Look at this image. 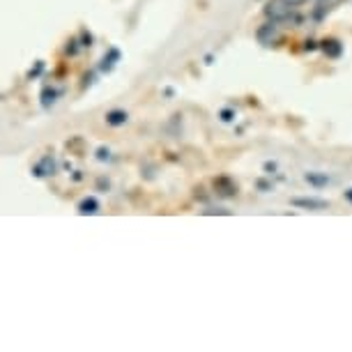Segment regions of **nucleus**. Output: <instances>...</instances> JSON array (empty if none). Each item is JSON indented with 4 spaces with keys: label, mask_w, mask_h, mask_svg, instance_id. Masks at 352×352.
Returning a JSON list of instances; mask_svg holds the SVG:
<instances>
[{
    "label": "nucleus",
    "mask_w": 352,
    "mask_h": 352,
    "mask_svg": "<svg viewBox=\"0 0 352 352\" xmlns=\"http://www.w3.org/2000/svg\"><path fill=\"white\" fill-rule=\"evenodd\" d=\"M292 10L295 8H290L285 0H267V5H265V16L274 23H281V21H288Z\"/></svg>",
    "instance_id": "f257e3e1"
},
{
    "label": "nucleus",
    "mask_w": 352,
    "mask_h": 352,
    "mask_svg": "<svg viewBox=\"0 0 352 352\" xmlns=\"http://www.w3.org/2000/svg\"><path fill=\"white\" fill-rule=\"evenodd\" d=\"M256 37H258V42H261L263 46H272L278 39V25L274 21L261 25L258 32H256Z\"/></svg>",
    "instance_id": "f03ea898"
},
{
    "label": "nucleus",
    "mask_w": 352,
    "mask_h": 352,
    "mask_svg": "<svg viewBox=\"0 0 352 352\" xmlns=\"http://www.w3.org/2000/svg\"><path fill=\"white\" fill-rule=\"evenodd\" d=\"M78 42H76V39H72V42H69V46H67V53H69V56H76V51H78V46H76Z\"/></svg>",
    "instance_id": "f8f14e48"
},
{
    "label": "nucleus",
    "mask_w": 352,
    "mask_h": 352,
    "mask_svg": "<svg viewBox=\"0 0 352 352\" xmlns=\"http://www.w3.org/2000/svg\"><path fill=\"white\" fill-rule=\"evenodd\" d=\"M214 189H217L221 196H232V194H237V187L228 180V177H219V180H214Z\"/></svg>",
    "instance_id": "0eeeda50"
},
{
    "label": "nucleus",
    "mask_w": 352,
    "mask_h": 352,
    "mask_svg": "<svg viewBox=\"0 0 352 352\" xmlns=\"http://www.w3.org/2000/svg\"><path fill=\"white\" fill-rule=\"evenodd\" d=\"M232 118H235V113H232V111H228V109L221 111V120H223V122H230Z\"/></svg>",
    "instance_id": "9b49d317"
},
{
    "label": "nucleus",
    "mask_w": 352,
    "mask_h": 352,
    "mask_svg": "<svg viewBox=\"0 0 352 352\" xmlns=\"http://www.w3.org/2000/svg\"><path fill=\"white\" fill-rule=\"evenodd\" d=\"M97 155H99V159H109V150L99 148V152H97Z\"/></svg>",
    "instance_id": "dca6fc26"
},
{
    "label": "nucleus",
    "mask_w": 352,
    "mask_h": 352,
    "mask_svg": "<svg viewBox=\"0 0 352 352\" xmlns=\"http://www.w3.org/2000/svg\"><path fill=\"white\" fill-rule=\"evenodd\" d=\"M78 212L81 214H95V212H99V201L97 198H83L81 203H78Z\"/></svg>",
    "instance_id": "1a4fd4ad"
},
{
    "label": "nucleus",
    "mask_w": 352,
    "mask_h": 352,
    "mask_svg": "<svg viewBox=\"0 0 352 352\" xmlns=\"http://www.w3.org/2000/svg\"><path fill=\"white\" fill-rule=\"evenodd\" d=\"M81 37H83V42H85L83 46H92V35H90V32H85V30H83V35H81Z\"/></svg>",
    "instance_id": "4468645a"
},
{
    "label": "nucleus",
    "mask_w": 352,
    "mask_h": 352,
    "mask_svg": "<svg viewBox=\"0 0 352 352\" xmlns=\"http://www.w3.org/2000/svg\"><path fill=\"white\" fill-rule=\"evenodd\" d=\"M129 120L127 111H120V109H113L106 113V124H111V127H122L124 122Z\"/></svg>",
    "instance_id": "39448f33"
},
{
    "label": "nucleus",
    "mask_w": 352,
    "mask_h": 352,
    "mask_svg": "<svg viewBox=\"0 0 352 352\" xmlns=\"http://www.w3.org/2000/svg\"><path fill=\"white\" fill-rule=\"evenodd\" d=\"M285 3L290 5V8H300V5H304V3H309V0H285Z\"/></svg>",
    "instance_id": "ddd939ff"
},
{
    "label": "nucleus",
    "mask_w": 352,
    "mask_h": 352,
    "mask_svg": "<svg viewBox=\"0 0 352 352\" xmlns=\"http://www.w3.org/2000/svg\"><path fill=\"white\" fill-rule=\"evenodd\" d=\"M345 198H348V201L352 203V189H348V191H345Z\"/></svg>",
    "instance_id": "f3484780"
},
{
    "label": "nucleus",
    "mask_w": 352,
    "mask_h": 352,
    "mask_svg": "<svg viewBox=\"0 0 352 352\" xmlns=\"http://www.w3.org/2000/svg\"><path fill=\"white\" fill-rule=\"evenodd\" d=\"M320 49L327 58H341V53H343V46L338 39H324V42L320 44Z\"/></svg>",
    "instance_id": "20e7f679"
},
{
    "label": "nucleus",
    "mask_w": 352,
    "mask_h": 352,
    "mask_svg": "<svg viewBox=\"0 0 352 352\" xmlns=\"http://www.w3.org/2000/svg\"><path fill=\"white\" fill-rule=\"evenodd\" d=\"M120 60V51L118 49H109V53L102 58V65H99V69L102 72H111L113 67H116V63Z\"/></svg>",
    "instance_id": "423d86ee"
},
{
    "label": "nucleus",
    "mask_w": 352,
    "mask_h": 352,
    "mask_svg": "<svg viewBox=\"0 0 352 352\" xmlns=\"http://www.w3.org/2000/svg\"><path fill=\"white\" fill-rule=\"evenodd\" d=\"M53 170H56V166H53V159L51 157H44L42 162L35 166V175L37 177H44V175H53Z\"/></svg>",
    "instance_id": "6e6552de"
},
{
    "label": "nucleus",
    "mask_w": 352,
    "mask_h": 352,
    "mask_svg": "<svg viewBox=\"0 0 352 352\" xmlns=\"http://www.w3.org/2000/svg\"><path fill=\"white\" fill-rule=\"evenodd\" d=\"M214 212L217 214H230L228 210H205V214H214Z\"/></svg>",
    "instance_id": "2eb2a0df"
},
{
    "label": "nucleus",
    "mask_w": 352,
    "mask_h": 352,
    "mask_svg": "<svg viewBox=\"0 0 352 352\" xmlns=\"http://www.w3.org/2000/svg\"><path fill=\"white\" fill-rule=\"evenodd\" d=\"M304 180H307L309 184H314V187H327L329 184V177L324 175V173H307Z\"/></svg>",
    "instance_id": "9d476101"
},
{
    "label": "nucleus",
    "mask_w": 352,
    "mask_h": 352,
    "mask_svg": "<svg viewBox=\"0 0 352 352\" xmlns=\"http://www.w3.org/2000/svg\"><path fill=\"white\" fill-rule=\"evenodd\" d=\"M290 203L302 210H324L329 205L327 201H322V198H292Z\"/></svg>",
    "instance_id": "7ed1b4c3"
}]
</instances>
